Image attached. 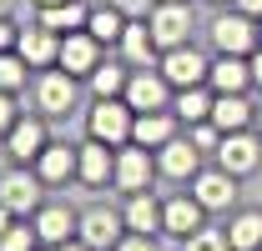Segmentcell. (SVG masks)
<instances>
[{"instance_id":"7402d4cb","label":"cell","mask_w":262,"mask_h":251,"mask_svg":"<svg viewBox=\"0 0 262 251\" xmlns=\"http://www.w3.org/2000/svg\"><path fill=\"white\" fill-rule=\"evenodd\" d=\"M232 251H262V211H242V216L227 226Z\"/></svg>"},{"instance_id":"7a4b0ae2","label":"cell","mask_w":262,"mask_h":251,"mask_svg":"<svg viewBox=\"0 0 262 251\" xmlns=\"http://www.w3.org/2000/svg\"><path fill=\"white\" fill-rule=\"evenodd\" d=\"M101 40L91 31H71L61 40V56H56V65H61V70H71V76H91V70H96L101 65V51H96Z\"/></svg>"},{"instance_id":"ac0fdd59","label":"cell","mask_w":262,"mask_h":251,"mask_svg":"<svg viewBox=\"0 0 262 251\" xmlns=\"http://www.w3.org/2000/svg\"><path fill=\"white\" fill-rule=\"evenodd\" d=\"M237 186H232V171H207V176H196V201L207 206V211H222Z\"/></svg>"},{"instance_id":"484cf974","label":"cell","mask_w":262,"mask_h":251,"mask_svg":"<svg viewBox=\"0 0 262 251\" xmlns=\"http://www.w3.org/2000/svg\"><path fill=\"white\" fill-rule=\"evenodd\" d=\"M86 31L96 35V40H121V31H126V10H121V5H101V10H91Z\"/></svg>"},{"instance_id":"f546056e","label":"cell","mask_w":262,"mask_h":251,"mask_svg":"<svg viewBox=\"0 0 262 251\" xmlns=\"http://www.w3.org/2000/svg\"><path fill=\"white\" fill-rule=\"evenodd\" d=\"M91 86H96V95H116V91H126V76L116 65H96L91 70Z\"/></svg>"},{"instance_id":"7c38bea8","label":"cell","mask_w":262,"mask_h":251,"mask_svg":"<svg viewBox=\"0 0 262 251\" xmlns=\"http://www.w3.org/2000/svg\"><path fill=\"white\" fill-rule=\"evenodd\" d=\"M5 151L15 161H35L40 151H46V131H40V121H15L10 131H5Z\"/></svg>"},{"instance_id":"2e32d148","label":"cell","mask_w":262,"mask_h":251,"mask_svg":"<svg viewBox=\"0 0 262 251\" xmlns=\"http://www.w3.org/2000/svg\"><path fill=\"white\" fill-rule=\"evenodd\" d=\"M15 51L26 56V65H51L56 56H61V40H56V31L35 26V31H26L20 40H15Z\"/></svg>"},{"instance_id":"ee69618b","label":"cell","mask_w":262,"mask_h":251,"mask_svg":"<svg viewBox=\"0 0 262 251\" xmlns=\"http://www.w3.org/2000/svg\"><path fill=\"white\" fill-rule=\"evenodd\" d=\"M257 31H262V26H257Z\"/></svg>"},{"instance_id":"836d02e7","label":"cell","mask_w":262,"mask_h":251,"mask_svg":"<svg viewBox=\"0 0 262 251\" xmlns=\"http://www.w3.org/2000/svg\"><path fill=\"white\" fill-rule=\"evenodd\" d=\"M116 251H157V246H151V236H141V231H131V236H126V241H121Z\"/></svg>"},{"instance_id":"4dcf8cb0","label":"cell","mask_w":262,"mask_h":251,"mask_svg":"<svg viewBox=\"0 0 262 251\" xmlns=\"http://www.w3.org/2000/svg\"><path fill=\"white\" fill-rule=\"evenodd\" d=\"M187 251H232V241H227V231H192Z\"/></svg>"},{"instance_id":"4fadbf2b","label":"cell","mask_w":262,"mask_h":251,"mask_svg":"<svg viewBox=\"0 0 262 251\" xmlns=\"http://www.w3.org/2000/svg\"><path fill=\"white\" fill-rule=\"evenodd\" d=\"M86 20H91V10L81 5V0H61V5H40V26L56 35H71V31H86Z\"/></svg>"},{"instance_id":"277c9868","label":"cell","mask_w":262,"mask_h":251,"mask_svg":"<svg viewBox=\"0 0 262 251\" xmlns=\"http://www.w3.org/2000/svg\"><path fill=\"white\" fill-rule=\"evenodd\" d=\"M35 101H40V111L66 116V111L76 106V76H71V70H46V76L35 81Z\"/></svg>"},{"instance_id":"f35d334b","label":"cell","mask_w":262,"mask_h":251,"mask_svg":"<svg viewBox=\"0 0 262 251\" xmlns=\"http://www.w3.org/2000/svg\"><path fill=\"white\" fill-rule=\"evenodd\" d=\"M10 216H15V211H10V206H5V201H0V236H5V231H10Z\"/></svg>"},{"instance_id":"44dd1931","label":"cell","mask_w":262,"mask_h":251,"mask_svg":"<svg viewBox=\"0 0 262 251\" xmlns=\"http://www.w3.org/2000/svg\"><path fill=\"white\" fill-rule=\"evenodd\" d=\"M121 51H126V61L146 65V61H151V51H157L151 26H146V20H126V31H121Z\"/></svg>"},{"instance_id":"d6986e66","label":"cell","mask_w":262,"mask_h":251,"mask_svg":"<svg viewBox=\"0 0 262 251\" xmlns=\"http://www.w3.org/2000/svg\"><path fill=\"white\" fill-rule=\"evenodd\" d=\"M81 221L71 216L66 206H46L40 216H35V236L40 241H51V246H61V241H71V231H76Z\"/></svg>"},{"instance_id":"3957f363","label":"cell","mask_w":262,"mask_h":251,"mask_svg":"<svg viewBox=\"0 0 262 251\" xmlns=\"http://www.w3.org/2000/svg\"><path fill=\"white\" fill-rule=\"evenodd\" d=\"M187 31H192V10L182 5V0H166V5H157L151 10V35H157V45H182L187 40Z\"/></svg>"},{"instance_id":"60d3db41","label":"cell","mask_w":262,"mask_h":251,"mask_svg":"<svg viewBox=\"0 0 262 251\" xmlns=\"http://www.w3.org/2000/svg\"><path fill=\"white\" fill-rule=\"evenodd\" d=\"M56 251H91V246H86V241H61Z\"/></svg>"},{"instance_id":"cb8c5ba5","label":"cell","mask_w":262,"mask_h":251,"mask_svg":"<svg viewBox=\"0 0 262 251\" xmlns=\"http://www.w3.org/2000/svg\"><path fill=\"white\" fill-rule=\"evenodd\" d=\"M212 121L222 126V131H242V126H247V101L237 91H222L212 101Z\"/></svg>"},{"instance_id":"6da1fadb","label":"cell","mask_w":262,"mask_h":251,"mask_svg":"<svg viewBox=\"0 0 262 251\" xmlns=\"http://www.w3.org/2000/svg\"><path fill=\"white\" fill-rule=\"evenodd\" d=\"M131 106L121 101H111V95H101L96 111H91V141H106V146H126L131 141Z\"/></svg>"},{"instance_id":"5b68a950","label":"cell","mask_w":262,"mask_h":251,"mask_svg":"<svg viewBox=\"0 0 262 251\" xmlns=\"http://www.w3.org/2000/svg\"><path fill=\"white\" fill-rule=\"evenodd\" d=\"M162 76L171 81V86H182V91H187V86H196L202 76H212V65L202 61L192 45H171V51H166V61H162Z\"/></svg>"},{"instance_id":"8992f818","label":"cell","mask_w":262,"mask_h":251,"mask_svg":"<svg viewBox=\"0 0 262 251\" xmlns=\"http://www.w3.org/2000/svg\"><path fill=\"white\" fill-rule=\"evenodd\" d=\"M257 156H262V146L252 136H242V131H227V141L217 146V161H222V171H232V176H247L257 166Z\"/></svg>"},{"instance_id":"30bf717a","label":"cell","mask_w":262,"mask_h":251,"mask_svg":"<svg viewBox=\"0 0 262 251\" xmlns=\"http://www.w3.org/2000/svg\"><path fill=\"white\" fill-rule=\"evenodd\" d=\"M121 191H146V181H151V156H146V146H131V151H121L116 156V176H111Z\"/></svg>"},{"instance_id":"ba28073f","label":"cell","mask_w":262,"mask_h":251,"mask_svg":"<svg viewBox=\"0 0 262 251\" xmlns=\"http://www.w3.org/2000/svg\"><path fill=\"white\" fill-rule=\"evenodd\" d=\"M212 40H217V51L222 56H242V51H252V26H247V15H217L212 20Z\"/></svg>"},{"instance_id":"8d00e7d4","label":"cell","mask_w":262,"mask_h":251,"mask_svg":"<svg viewBox=\"0 0 262 251\" xmlns=\"http://www.w3.org/2000/svg\"><path fill=\"white\" fill-rule=\"evenodd\" d=\"M217 141V126H196V146H212Z\"/></svg>"},{"instance_id":"8fae6325","label":"cell","mask_w":262,"mask_h":251,"mask_svg":"<svg viewBox=\"0 0 262 251\" xmlns=\"http://www.w3.org/2000/svg\"><path fill=\"white\" fill-rule=\"evenodd\" d=\"M162 101H166V76L141 70V76L126 81V106L131 111H162Z\"/></svg>"},{"instance_id":"f1b7e54d","label":"cell","mask_w":262,"mask_h":251,"mask_svg":"<svg viewBox=\"0 0 262 251\" xmlns=\"http://www.w3.org/2000/svg\"><path fill=\"white\" fill-rule=\"evenodd\" d=\"M177 116H182V121H207V116H212V101L196 91V86H187L182 101H177Z\"/></svg>"},{"instance_id":"9c48e42d","label":"cell","mask_w":262,"mask_h":251,"mask_svg":"<svg viewBox=\"0 0 262 251\" xmlns=\"http://www.w3.org/2000/svg\"><path fill=\"white\" fill-rule=\"evenodd\" d=\"M202 201L196 196H177V201H166L162 206V226L171 231V236H192V231H202Z\"/></svg>"},{"instance_id":"d6a6232c","label":"cell","mask_w":262,"mask_h":251,"mask_svg":"<svg viewBox=\"0 0 262 251\" xmlns=\"http://www.w3.org/2000/svg\"><path fill=\"white\" fill-rule=\"evenodd\" d=\"M15 126V106H10V91H0V136Z\"/></svg>"},{"instance_id":"603a6c76","label":"cell","mask_w":262,"mask_h":251,"mask_svg":"<svg viewBox=\"0 0 262 251\" xmlns=\"http://www.w3.org/2000/svg\"><path fill=\"white\" fill-rule=\"evenodd\" d=\"M252 81V65L242 61V56H222V61L212 65V86L217 91H242Z\"/></svg>"},{"instance_id":"b9f144b4","label":"cell","mask_w":262,"mask_h":251,"mask_svg":"<svg viewBox=\"0 0 262 251\" xmlns=\"http://www.w3.org/2000/svg\"><path fill=\"white\" fill-rule=\"evenodd\" d=\"M10 10H15V0H0V15H10Z\"/></svg>"},{"instance_id":"ffe728a7","label":"cell","mask_w":262,"mask_h":251,"mask_svg":"<svg viewBox=\"0 0 262 251\" xmlns=\"http://www.w3.org/2000/svg\"><path fill=\"white\" fill-rule=\"evenodd\" d=\"M131 141L146 146V151H151V146H166V141H171V116H162V111H141L136 126H131Z\"/></svg>"},{"instance_id":"5bb4252c","label":"cell","mask_w":262,"mask_h":251,"mask_svg":"<svg viewBox=\"0 0 262 251\" xmlns=\"http://www.w3.org/2000/svg\"><path fill=\"white\" fill-rule=\"evenodd\" d=\"M76 166H81V151H71V146H46V151L35 156V176H40V181H66V176H76Z\"/></svg>"},{"instance_id":"83f0119b","label":"cell","mask_w":262,"mask_h":251,"mask_svg":"<svg viewBox=\"0 0 262 251\" xmlns=\"http://www.w3.org/2000/svg\"><path fill=\"white\" fill-rule=\"evenodd\" d=\"M20 86H26V56L0 51V91H20Z\"/></svg>"},{"instance_id":"9a60e30c","label":"cell","mask_w":262,"mask_h":251,"mask_svg":"<svg viewBox=\"0 0 262 251\" xmlns=\"http://www.w3.org/2000/svg\"><path fill=\"white\" fill-rule=\"evenodd\" d=\"M76 176H81L86 186H101L106 176H116V156L106 151V141H91V146H81V166H76Z\"/></svg>"},{"instance_id":"7bdbcfd3","label":"cell","mask_w":262,"mask_h":251,"mask_svg":"<svg viewBox=\"0 0 262 251\" xmlns=\"http://www.w3.org/2000/svg\"><path fill=\"white\" fill-rule=\"evenodd\" d=\"M40 5H61V0H40Z\"/></svg>"},{"instance_id":"e575fe53","label":"cell","mask_w":262,"mask_h":251,"mask_svg":"<svg viewBox=\"0 0 262 251\" xmlns=\"http://www.w3.org/2000/svg\"><path fill=\"white\" fill-rule=\"evenodd\" d=\"M111 5H121L126 15H146V0H111Z\"/></svg>"},{"instance_id":"d590c367","label":"cell","mask_w":262,"mask_h":251,"mask_svg":"<svg viewBox=\"0 0 262 251\" xmlns=\"http://www.w3.org/2000/svg\"><path fill=\"white\" fill-rule=\"evenodd\" d=\"M15 40H20V35L10 31V26H5V15H0V51H10V45H15Z\"/></svg>"},{"instance_id":"e0dca14e","label":"cell","mask_w":262,"mask_h":251,"mask_svg":"<svg viewBox=\"0 0 262 251\" xmlns=\"http://www.w3.org/2000/svg\"><path fill=\"white\" fill-rule=\"evenodd\" d=\"M116 226H121V221H116V211L91 206V211L81 216V226H76V231H81V241H86V246H111V241H116Z\"/></svg>"},{"instance_id":"ab89813d","label":"cell","mask_w":262,"mask_h":251,"mask_svg":"<svg viewBox=\"0 0 262 251\" xmlns=\"http://www.w3.org/2000/svg\"><path fill=\"white\" fill-rule=\"evenodd\" d=\"M252 81H257V86H262V51H257V56H252Z\"/></svg>"},{"instance_id":"52a82bcc","label":"cell","mask_w":262,"mask_h":251,"mask_svg":"<svg viewBox=\"0 0 262 251\" xmlns=\"http://www.w3.org/2000/svg\"><path fill=\"white\" fill-rule=\"evenodd\" d=\"M0 201L20 216V211H35L40 206V176H26V171H10L0 176Z\"/></svg>"},{"instance_id":"1f68e13d","label":"cell","mask_w":262,"mask_h":251,"mask_svg":"<svg viewBox=\"0 0 262 251\" xmlns=\"http://www.w3.org/2000/svg\"><path fill=\"white\" fill-rule=\"evenodd\" d=\"M40 236H35V226H10L5 236H0V251H31Z\"/></svg>"},{"instance_id":"4316f807","label":"cell","mask_w":262,"mask_h":251,"mask_svg":"<svg viewBox=\"0 0 262 251\" xmlns=\"http://www.w3.org/2000/svg\"><path fill=\"white\" fill-rule=\"evenodd\" d=\"M162 171L177 176V181L192 176V171H196V146H187V141H166V146H162Z\"/></svg>"},{"instance_id":"d4e9b609","label":"cell","mask_w":262,"mask_h":251,"mask_svg":"<svg viewBox=\"0 0 262 251\" xmlns=\"http://www.w3.org/2000/svg\"><path fill=\"white\" fill-rule=\"evenodd\" d=\"M126 226H131V231H141V236L162 226V211H157V201H151L146 191H131V206H126Z\"/></svg>"},{"instance_id":"74e56055","label":"cell","mask_w":262,"mask_h":251,"mask_svg":"<svg viewBox=\"0 0 262 251\" xmlns=\"http://www.w3.org/2000/svg\"><path fill=\"white\" fill-rule=\"evenodd\" d=\"M237 10L242 15H262V0H237Z\"/></svg>"}]
</instances>
